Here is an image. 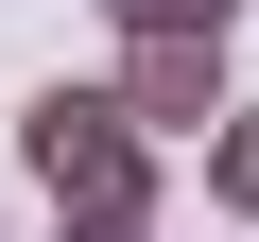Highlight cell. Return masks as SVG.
<instances>
[{"mask_svg": "<svg viewBox=\"0 0 259 242\" xmlns=\"http://www.w3.org/2000/svg\"><path fill=\"white\" fill-rule=\"evenodd\" d=\"M87 242H156V225H87Z\"/></svg>", "mask_w": 259, "mask_h": 242, "instance_id": "obj_5", "label": "cell"}, {"mask_svg": "<svg viewBox=\"0 0 259 242\" xmlns=\"http://www.w3.org/2000/svg\"><path fill=\"white\" fill-rule=\"evenodd\" d=\"M18 173L52 190L69 242H87V225H156V139H139L104 87H35V104H18Z\"/></svg>", "mask_w": 259, "mask_h": 242, "instance_id": "obj_1", "label": "cell"}, {"mask_svg": "<svg viewBox=\"0 0 259 242\" xmlns=\"http://www.w3.org/2000/svg\"><path fill=\"white\" fill-rule=\"evenodd\" d=\"M207 208H225V225H259V104H225V121H207Z\"/></svg>", "mask_w": 259, "mask_h": 242, "instance_id": "obj_3", "label": "cell"}, {"mask_svg": "<svg viewBox=\"0 0 259 242\" xmlns=\"http://www.w3.org/2000/svg\"><path fill=\"white\" fill-rule=\"evenodd\" d=\"M139 139H207L225 121V35H121V87H104Z\"/></svg>", "mask_w": 259, "mask_h": 242, "instance_id": "obj_2", "label": "cell"}, {"mask_svg": "<svg viewBox=\"0 0 259 242\" xmlns=\"http://www.w3.org/2000/svg\"><path fill=\"white\" fill-rule=\"evenodd\" d=\"M121 35H242V0H104Z\"/></svg>", "mask_w": 259, "mask_h": 242, "instance_id": "obj_4", "label": "cell"}]
</instances>
